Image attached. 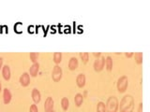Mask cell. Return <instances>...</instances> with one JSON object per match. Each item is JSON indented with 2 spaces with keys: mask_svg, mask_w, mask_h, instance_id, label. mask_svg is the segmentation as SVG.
<instances>
[{
  "mask_svg": "<svg viewBox=\"0 0 150 112\" xmlns=\"http://www.w3.org/2000/svg\"><path fill=\"white\" fill-rule=\"evenodd\" d=\"M2 64H3V59L0 57V69L2 68Z\"/></svg>",
  "mask_w": 150,
  "mask_h": 112,
  "instance_id": "obj_26",
  "label": "cell"
},
{
  "mask_svg": "<svg viewBox=\"0 0 150 112\" xmlns=\"http://www.w3.org/2000/svg\"><path fill=\"white\" fill-rule=\"evenodd\" d=\"M29 56H30V59L33 63H37V60H38V58H39V53L38 52H31Z\"/></svg>",
  "mask_w": 150,
  "mask_h": 112,
  "instance_id": "obj_21",
  "label": "cell"
},
{
  "mask_svg": "<svg viewBox=\"0 0 150 112\" xmlns=\"http://www.w3.org/2000/svg\"><path fill=\"white\" fill-rule=\"evenodd\" d=\"M138 112H143V103H140V104H139Z\"/></svg>",
  "mask_w": 150,
  "mask_h": 112,
  "instance_id": "obj_23",
  "label": "cell"
},
{
  "mask_svg": "<svg viewBox=\"0 0 150 112\" xmlns=\"http://www.w3.org/2000/svg\"><path fill=\"white\" fill-rule=\"evenodd\" d=\"M120 112H133L134 109V99L131 94H126L118 104Z\"/></svg>",
  "mask_w": 150,
  "mask_h": 112,
  "instance_id": "obj_1",
  "label": "cell"
},
{
  "mask_svg": "<svg viewBox=\"0 0 150 112\" xmlns=\"http://www.w3.org/2000/svg\"><path fill=\"white\" fill-rule=\"evenodd\" d=\"M2 75L4 78L6 79V80H9V78H11V68L8 64L4 65L3 68H2Z\"/></svg>",
  "mask_w": 150,
  "mask_h": 112,
  "instance_id": "obj_11",
  "label": "cell"
},
{
  "mask_svg": "<svg viewBox=\"0 0 150 112\" xmlns=\"http://www.w3.org/2000/svg\"><path fill=\"white\" fill-rule=\"evenodd\" d=\"M134 55V59H135V62L137 63L138 64H141L143 63V53L142 52H137V53H135L133 54Z\"/></svg>",
  "mask_w": 150,
  "mask_h": 112,
  "instance_id": "obj_19",
  "label": "cell"
},
{
  "mask_svg": "<svg viewBox=\"0 0 150 112\" xmlns=\"http://www.w3.org/2000/svg\"><path fill=\"white\" fill-rule=\"evenodd\" d=\"M20 83L23 87H26L28 84L30 83V77H29V75H28V73H23L20 77Z\"/></svg>",
  "mask_w": 150,
  "mask_h": 112,
  "instance_id": "obj_8",
  "label": "cell"
},
{
  "mask_svg": "<svg viewBox=\"0 0 150 112\" xmlns=\"http://www.w3.org/2000/svg\"><path fill=\"white\" fill-rule=\"evenodd\" d=\"M118 99L115 96H110L105 104L106 112H117L118 110Z\"/></svg>",
  "mask_w": 150,
  "mask_h": 112,
  "instance_id": "obj_2",
  "label": "cell"
},
{
  "mask_svg": "<svg viewBox=\"0 0 150 112\" xmlns=\"http://www.w3.org/2000/svg\"><path fill=\"white\" fill-rule=\"evenodd\" d=\"M62 75H63L62 68L58 64H56L53 69V72H52V78H53V80L55 82L59 81L62 78Z\"/></svg>",
  "mask_w": 150,
  "mask_h": 112,
  "instance_id": "obj_5",
  "label": "cell"
},
{
  "mask_svg": "<svg viewBox=\"0 0 150 112\" xmlns=\"http://www.w3.org/2000/svg\"><path fill=\"white\" fill-rule=\"evenodd\" d=\"M80 57H81L83 64H86L89 60V53L88 52H80Z\"/></svg>",
  "mask_w": 150,
  "mask_h": 112,
  "instance_id": "obj_20",
  "label": "cell"
},
{
  "mask_svg": "<svg viewBox=\"0 0 150 112\" xmlns=\"http://www.w3.org/2000/svg\"><path fill=\"white\" fill-rule=\"evenodd\" d=\"M97 112H106V106L105 103L98 102L97 104Z\"/></svg>",
  "mask_w": 150,
  "mask_h": 112,
  "instance_id": "obj_18",
  "label": "cell"
},
{
  "mask_svg": "<svg viewBox=\"0 0 150 112\" xmlns=\"http://www.w3.org/2000/svg\"><path fill=\"white\" fill-rule=\"evenodd\" d=\"M83 102V94H81V93H76L74 97V103H75V105H76V106H81Z\"/></svg>",
  "mask_w": 150,
  "mask_h": 112,
  "instance_id": "obj_14",
  "label": "cell"
},
{
  "mask_svg": "<svg viewBox=\"0 0 150 112\" xmlns=\"http://www.w3.org/2000/svg\"><path fill=\"white\" fill-rule=\"evenodd\" d=\"M2 91V85H1V81H0V92Z\"/></svg>",
  "mask_w": 150,
  "mask_h": 112,
  "instance_id": "obj_28",
  "label": "cell"
},
{
  "mask_svg": "<svg viewBox=\"0 0 150 112\" xmlns=\"http://www.w3.org/2000/svg\"><path fill=\"white\" fill-rule=\"evenodd\" d=\"M40 70V64L39 63H34L32 64V66L29 68V73L32 77H36L38 75V72Z\"/></svg>",
  "mask_w": 150,
  "mask_h": 112,
  "instance_id": "obj_13",
  "label": "cell"
},
{
  "mask_svg": "<svg viewBox=\"0 0 150 112\" xmlns=\"http://www.w3.org/2000/svg\"><path fill=\"white\" fill-rule=\"evenodd\" d=\"M61 61H62V53L61 52H54V62L58 64L61 63Z\"/></svg>",
  "mask_w": 150,
  "mask_h": 112,
  "instance_id": "obj_17",
  "label": "cell"
},
{
  "mask_svg": "<svg viewBox=\"0 0 150 112\" xmlns=\"http://www.w3.org/2000/svg\"><path fill=\"white\" fill-rule=\"evenodd\" d=\"M86 94H87V91H84V92H83V98H84V97H86Z\"/></svg>",
  "mask_w": 150,
  "mask_h": 112,
  "instance_id": "obj_27",
  "label": "cell"
},
{
  "mask_svg": "<svg viewBox=\"0 0 150 112\" xmlns=\"http://www.w3.org/2000/svg\"><path fill=\"white\" fill-rule=\"evenodd\" d=\"M31 96H32L33 101L35 102V104H38V103L40 102V99H41L40 92L39 90H38V89H36V88L33 89V90H32V93H31Z\"/></svg>",
  "mask_w": 150,
  "mask_h": 112,
  "instance_id": "obj_10",
  "label": "cell"
},
{
  "mask_svg": "<svg viewBox=\"0 0 150 112\" xmlns=\"http://www.w3.org/2000/svg\"><path fill=\"white\" fill-rule=\"evenodd\" d=\"M61 106L64 110H68L69 106V101L67 97H63L62 100H61Z\"/></svg>",
  "mask_w": 150,
  "mask_h": 112,
  "instance_id": "obj_16",
  "label": "cell"
},
{
  "mask_svg": "<svg viewBox=\"0 0 150 112\" xmlns=\"http://www.w3.org/2000/svg\"><path fill=\"white\" fill-rule=\"evenodd\" d=\"M117 90H118L119 92H126L127 88L129 86V78L127 76H122L118 78L117 80Z\"/></svg>",
  "mask_w": 150,
  "mask_h": 112,
  "instance_id": "obj_3",
  "label": "cell"
},
{
  "mask_svg": "<svg viewBox=\"0 0 150 112\" xmlns=\"http://www.w3.org/2000/svg\"><path fill=\"white\" fill-rule=\"evenodd\" d=\"M30 112H39V109H38V106L34 104L30 106V109H29Z\"/></svg>",
  "mask_w": 150,
  "mask_h": 112,
  "instance_id": "obj_22",
  "label": "cell"
},
{
  "mask_svg": "<svg viewBox=\"0 0 150 112\" xmlns=\"http://www.w3.org/2000/svg\"><path fill=\"white\" fill-rule=\"evenodd\" d=\"M133 54H134L133 52H126L125 53V55L127 56V57H129V58L131 57V56H133Z\"/></svg>",
  "mask_w": 150,
  "mask_h": 112,
  "instance_id": "obj_24",
  "label": "cell"
},
{
  "mask_svg": "<svg viewBox=\"0 0 150 112\" xmlns=\"http://www.w3.org/2000/svg\"><path fill=\"white\" fill-rule=\"evenodd\" d=\"M105 66L108 71H111L112 69V59L111 56H107L105 58Z\"/></svg>",
  "mask_w": 150,
  "mask_h": 112,
  "instance_id": "obj_15",
  "label": "cell"
},
{
  "mask_svg": "<svg viewBox=\"0 0 150 112\" xmlns=\"http://www.w3.org/2000/svg\"><path fill=\"white\" fill-rule=\"evenodd\" d=\"M76 83L79 88H83L84 85H86V75L83 73L79 74L76 78Z\"/></svg>",
  "mask_w": 150,
  "mask_h": 112,
  "instance_id": "obj_7",
  "label": "cell"
},
{
  "mask_svg": "<svg viewBox=\"0 0 150 112\" xmlns=\"http://www.w3.org/2000/svg\"><path fill=\"white\" fill-rule=\"evenodd\" d=\"M79 65L78 59L76 57H71L69 61V70H75Z\"/></svg>",
  "mask_w": 150,
  "mask_h": 112,
  "instance_id": "obj_12",
  "label": "cell"
},
{
  "mask_svg": "<svg viewBox=\"0 0 150 112\" xmlns=\"http://www.w3.org/2000/svg\"><path fill=\"white\" fill-rule=\"evenodd\" d=\"M50 112H55L54 110H52V111H50Z\"/></svg>",
  "mask_w": 150,
  "mask_h": 112,
  "instance_id": "obj_29",
  "label": "cell"
},
{
  "mask_svg": "<svg viewBox=\"0 0 150 112\" xmlns=\"http://www.w3.org/2000/svg\"><path fill=\"white\" fill-rule=\"evenodd\" d=\"M104 65H105V57L101 55L95 60L93 66L96 72H100L101 70L104 68Z\"/></svg>",
  "mask_w": 150,
  "mask_h": 112,
  "instance_id": "obj_4",
  "label": "cell"
},
{
  "mask_svg": "<svg viewBox=\"0 0 150 112\" xmlns=\"http://www.w3.org/2000/svg\"><path fill=\"white\" fill-rule=\"evenodd\" d=\"M93 55L96 56V57H100V56H101V52H94Z\"/></svg>",
  "mask_w": 150,
  "mask_h": 112,
  "instance_id": "obj_25",
  "label": "cell"
},
{
  "mask_svg": "<svg viewBox=\"0 0 150 112\" xmlns=\"http://www.w3.org/2000/svg\"><path fill=\"white\" fill-rule=\"evenodd\" d=\"M3 100L6 105H8L11 101V92L8 88H5L3 91Z\"/></svg>",
  "mask_w": 150,
  "mask_h": 112,
  "instance_id": "obj_9",
  "label": "cell"
},
{
  "mask_svg": "<svg viewBox=\"0 0 150 112\" xmlns=\"http://www.w3.org/2000/svg\"><path fill=\"white\" fill-rule=\"evenodd\" d=\"M54 102L52 97H47V99L45 100L44 103V111L45 112H50L52 110H54Z\"/></svg>",
  "mask_w": 150,
  "mask_h": 112,
  "instance_id": "obj_6",
  "label": "cell"
}]
</instances>
